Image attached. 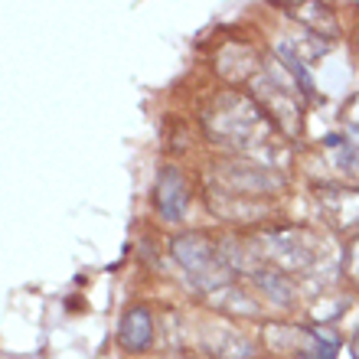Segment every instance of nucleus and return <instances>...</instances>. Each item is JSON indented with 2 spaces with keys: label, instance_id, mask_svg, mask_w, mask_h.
<instances>
[{
  "label": "nucleus",
  "instance_id": "20e7f679",
  "mask_svg": "<svg viewBox=\"0 0 359 359\" xmlns=\"http://www.w3.org/2000/svg\"><path fill=\"white\" fill-rule=\"evenodd\" d=\"M265 248H268V255H274L284 268H294V271L311 265V255H313V248L304 245V236L294 232V229H287V232H271Z\"/></svg>",
  "mask_w": 359,
  "mask_h": 359
},
{
  "label": "nucleus",
  "instance_id": "f03ea898",
  "mask_svg": "<svg viewBox=\"0 0 359 359\" xmlns=\"http://www.w3.org/2000/svg\"><path fill=\"white\" fill-rule=\"evenodd\" d=\"M173 255L180 258V265L189 271L196 287H219L229 281V271L222 265V258L216 255V248L209 245L203 236H183L173 242Z\"/></svg>",
  "mask_w": 359,
  "mask_h": 359
},
{
  "label": "nucleus",
  "instance_id": "0eeeda50",
  "mask_svg": "<svg viewBox=\"0 0 359 359\" xmlns=\"http://www.w3.org/2000/svg\"><path fill=\"white\" fill-rule=\"evenodd\" d=\"M255 284L281 304H287L294 297V287H291V281L284 278V271H268V268H262V271H255Z\"/></svg>",
  "mask_w": 359,
  "mask_h": 359
},
{
  "label": "nucleus",
  "instance_id": "1a4fd4ad",
  "mask_svg": "<svg viewBox=\"0 0 359 359\" xmlns=\"http://www.w3.org/2000/svg\"><path fill=\"white\" fill-rule=\"evenodd\" d=\"M353 278L359 281V242L353 245Z\"/></svg>",
  "mask_w": 359,
  "mask_h": 359
},
{
  "label": "nucleus",
  "instance_id": "f257e3e1",
  "mask_svg": "<svg viewBox=\"0 0 359 359\" xmlns=\"http://www.w3.org/2000/svg\"><path fill=\"white\" fill-rule=\"evenodd\" d=\"M271 114L265 108H258L252 98H242V95H222L216 104V111L209 114V124L212 131L222 137L232 147H262V137L268 134Z\"/></svg>",
  "mask_w": 359,
  "mask_h": 359
},
{
  "label": "nucleus",
  "instance_id": "7ed1b4c3",
  "mask_svg": "<svg viewBox=\"0 0 359 359\" xmlns=\"http://www.w3.org/2000/svg\"><path fill=\"white\" fill-rule=\"evenodd\" d=\"M154 203H157V212H161L167 222H180V219L187 216L189 187H187V180H183V173H180L177 167H163L161 170Z\"/></svg>",
  "mask_w": 359,
  "mask_h": 359
},
{
  "label": "nucleus",
  "instance_id": "423d86ee",
  "mask_svg": "<svg viewBox=\"0 0 359 359\" xmlns=\"http://www.w3.org/2000/svg\"><path fill=\"white\" fill-rule=\"evenodd\" d=\"M320 206L337 229L359 226V189H327L320 193Z\"/></svg>",
  "mask_w": 359,
  "mask_h": 359
},
{
  "label": "nucleus",
  "instance_id": "39448f33",
  "mask_svg": "<svg viewBox=\"0 0 359 359\" xmlns=\"http://www.w3.org/2000/svg\"><path fill=\"white\" fill-rule=\"evenodd\" d=\"M118 340L128 353H144L154 340V323H151V311L147 307H131V311L121 317V327H118Z\"/></svg>",
  "mask_w": 359,
  "mask_h": 359
},
{
  "label": "nucleus",
  "instance_id": "6e6552de",
  "mask_svg": "<svg viewBox=\"0 0 359 359\" xmlns=\"http://www.w3.org/2000/svg\"><path fill=\"white\" fill-rule=\"evenodd\" d=\"M340 163H343V170H346V173L359 177V147H346V151H343V157H340Z\"/></svg>",
  "mask_w": 359,
  "mask_h": 359
}]
</instances>
